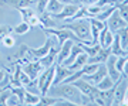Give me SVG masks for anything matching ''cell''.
<instances>
[{
    "mask_svg": "<svg viewBox=\"0 0 128 106\" xmlns=\"http://www.w3.org/2000/svg\"><path fill=\"white\" fill-rule=\"evenodd\" d=\"M47 95L63 98L66 101H68L71 105H81V92L73 83H57L48 89Z\"/></svg>",
    "mask_w": 128,
    "mask_h": 106,
    "instance_id": "obj_1",
    "label": "cell"
},
{
    "mask_svg": "<svg viewBox=\"0 0 128 106\" xmlns=\"http://www.w3.org/2000/svg\"><path fill=\"white\" fill-rule=\"evenodd\" d=\"M64 28H68L71 31L77 35L80 40H86L91 35V30H90V21H88L87 17L84 19H77V20H73L71 23L68 24H64L63 26Z\"/></svg>",
    "mask_w": 128,
    "mask_h": 106,
    "instance_id": "obj_2",
    "label": "cell"
},
{
    "mask_svg": "<svg viewBox=\"0 0 128 106\" xmlns=\"http://www.w3.org/2000/svg\"><path fill=\"white\" fill-rule=\"evenodd\" d=\"M56 64L50 65L48 68H46L44 71H41V74L37 76V85L40 89V95H47L48 89L53 86V79H54V71H56Z\"/></svg>",
    "mask_w": 128,
    "mask_h": 106,
    "instance_id": "obj_3",
    "label": "cell"
},
{
    "mask_svg": "<svg viewBox=\"0 0 128 106\" xmlns=\"http://www.w3.org/2000/svg\"><path fill=\"white\" fill-rule=\"evenodd\" d=\"M43 30V33L44 34H51V35H54L56 38H57V42H58L60 45L63 44L66 40H73L74 42H81L82 40H80V38L74 34L71 30H68V28H64V27H61L60 30H56V28H41Z\"/></svg>",
    "mask_w": 128,
    "mask_h": 106,
    "instance_id": "obj_4",
    "label": "cell"
},
{
    "mask_svg": "<svg viewBox=\"0 0 128 106\" xmlns=\"http://www.w3.org/2000/svg\"><path fill=\"white\" fill-rule=\"evenodd\" d=\"M56 41H57V38L54 35H51V34H47V38H46V42L40 47V48H30L28 47V52H30V55H33L34 58H41V57H44L46 54L50 52V50L54 47Z\"/></svg>",
    "mask_w": 128,
    "mask_h": 106,
    "instance_id": "obj_5",
    "label": "cell"
},
{
    "mask_svg": "<svg viewBox=\"0 0 128 106\" xmlns=\"http://www.w3.org/2000/svg\"><path fill=\"white\" fill-rule=\"evenodd\" d=\"M105 23H107V27L110 28L112 33H117L118 30H121V28L128 27L127 21L121 17V14L118 13V10H115L114 13L111 14L107 20H105Z\"/></svg>",
    "mask_w": 128,
    "mask_h": 106,
    "instance_id": "obj_6",
    "label": "cell"
},
{
    "mask_svg": "<svg viewBox=\"0 0 128 106\" xmlns=\"http://www.w3.org/2000/svg\"><path fill=\"white\" fill-rule=\"evenodd\" d=\"M128 89V79L125 76H121L118 82H115V91H114V99H112V105H122L124 95Z\"/></svg>",
    "mask_w": 128,
    "mask_h": 106,
    "instance_id": "obj_7",
    "label": "cell"
},
{
    "mask_svg": "<svg viewBox=\"0 0 128 106\" xmlns=\"http://www.w3.org/2000/svg\"><path fill=\"white\" fill-rule=\"evenodd\" d=\"M22 69L28 75L30 79H37V76L43 71V65L40 64V61H23Z\"/></svg>",
    "mask_w": 128,
    "mask_h": 106,
    "instance_id": "obj_8",
    "label": "cell"
},
{
    "mask_svg": "<svg viewBox=\"0 0 128 106\" xmlns=\"http://www.w3.org/2000/svg\"><path fill=\"white\" fill-rule=\"evenodd\" d=\"M115 61H117V57L112 55V54H110V55H108V58L105 60L104 64H105V67H107V74L112 78V81H114V82H118L120 79H121V76H122V74H121L118 69H117Z\"/></svg>",
    "mask_w": 128,
    "mask_h": 106,
    "instance_id": "obj_9",
    "label": "cell"
},
{
    "mask_svg": "<svg viewBox=\"0 0 128 106\" xmlns=\"http://www.w3.org/2000/svg\"><path fill=\"white\" fill-rule=\"evenodd\" d=\"M74 71L68 67H64L61 64H56V71H54V79H53V86L57 83H61L64 79H67Z\"/></svg>",
    "mask_w": 128,
    "mask_h": 106,
    "instance_id": "obj_10",
    "label": "cell"
},
{
    "mask_svg": "<svg viewBox=\"0 0 128 106\" xmlns=\"http://www.w3.org/2000/svg\"><path fill=\"white\" fill-rule=\"evenodd\" d=\"M71 83H73L74 86L77 88V89H78L81 93L94 98V91H96V86H94V85H91L90 82H87L86 79L78 78V79H76V81H73ZM92 101H94V99H92Z\"/></svg>",
    "mask_w": 128,
    "mask_h": 106,
    "instance_id": "obj_11",
    "label": "cell"
},
{
    "mask_svg": "<svg viewBox=\"0 0 128 106\" xmlns=\"http://www.w3.org/2000/svg\"><path fill=\"white\" fill-rule=\"evenodd\" d=\"M80 9V4L77 3H70V4H64V7L61 9V11L53 16V19H60V20H66L73 17L74 14L77 13V10Z\"/></svg>",
    "mask_w": 128,
    "mask_h": 106,
    "instance_id": "obj_12",
    "label": "cell"
},
{
    "mask_svg": "<svg viewBox=\"0 0 128 106\" xmlns=\"http://www.w3.org/2000/svg\"><path fill=\"white\" fill-rule=\"evenodd\" d=\"M114 40V33L105 26L102 30L100 31V37H98V44L101 45V48H110Z\"/></svg>",
    "mask_w": 128,
    "mask_h": 106,
    "instance_id": "obj_13",
    "label": "cell"
},
{
    "mask_svg": "<svg viewBox=\"0 0 128 106\" xmlns=\"http://www.w3.org/2000/svg\"><path fill=\"white\" fill-rule=\"evenodd\" d=\"M73 44L74 41L73 40H66V41L60 45V50H58V54H57V64H63L64 60L70 55L71 52V48H73Z\"/></svg>",
    "mask_w": 128,
    "mask_h": 106,
    "instance_id": "obj_14",
    "label": "cell"
},
{
    "mask_svg": "<svg viewBox=\"0 0 128 106\" xmlns=\"http://www.w3.org/2000/svg\"><path fill=\"white\" fill-rule=\"evenodd\" d=\"M36 0H0V6H9L12 9H22V7H30Z\"/></svg>",
    "mask_w": 128,
    "mask_h": 106,
    "instance_id": "obj_15",
    "label": "cell"
},
{
    "mask_svg": "<svg viewBox=\"0 0 128 106\" xmlns=\"http://www.w3.org/2000/svg\"><path fill=\"white\" fill-rule=\"evenodd\" d=\"M57 54H58V50H56L54 47H53V48L50 50V52H48V54H46L44 57L38 58L40 64L43 65V68H48L50 65L54 64L56 60H57Z\"/></svg>",
    "mask_w": 128,
    "mask_h": 106,
    "instance_id": "obj_16",
    "label": "cell"
},
{
    "mask_svg": "<svg viewBox=\"0 0 128 106\" xmlns=\"http://www.w3.org/2000/svg\"><path fill=\"white\" fill-rule=\"evenodd\" d=\"M110 50H111V54H112V55H115V57L128 55V51H127V50H124L122 47H121L120 37H118V34H117V33L114 34V40H112V44H111Z\"/></svg>",
    "mask_w": 128,
    "mask_h": 106,
    "instance_id": "obj_17",
    "label": "cell"
},
{
    "mask_svg": "<svg viewBox=\"0 0 128 106\" xmlns=\"http://www.w3.org/2000/svg\"><path fill=\"white\" fill-rule=\"evenodd\" d=\"M111 54L110 48H101L98 51V54L94 57H88V62H94V64H104L105 60L108 58V55Z\"/></svg>",
    "mask_w": 128,
    "mask_h": 106,
    "instance_id": "obj_18",
    "label": "cell"
},
{
    "mask_svg": "<svg viewBox=\"0 0 128 106\" xmlns=\"http://www.w3.org/2000/svg\"><path fill=\"white\" fill-rule=\"evenodd\" d=\"M87 62H88V54L82 51L81 54H78V57L73 61V64L68 65V68H71L73 71H78V69H81Z\"/></svg>",
    "mask_w": 128,
    "mask_h": 106,
    "instance_id": "obj_19",
    "label": "cell"
},
{
    "mask_svg": "<svg viewBox=\"0 0 128 106\" xmlns=\"http://www.w3.org/2000/svg\"><path fill=\"white\" fill-rule=\"evenodd\" d=\"M82 52V48H81V45L80 44H73V48H71V52H70V55L64 60V62L61 65H64V67H68V65H71L73 64V61L76 60L78 57V54H81Z\"/></svg>",
    "mask_w": 128,
    "mask_h": 106,
    "instance_id": "obj_20",
    "label": "cell"
},
{
    "mask_svg": "<svg viewBox=\"0 0 128 106\" xmlns=\"http://www.w3.org/2000/svg\"><path fill=\"white\" fill-rule=\"evenodd\" d=\"M63 7H64V4L60 1V0H48L47 7H46V11L48 14H51V16H54V14L60 13Z\"/></svg>",
    "mask_w": 128,
    "mask_h": 106,
    "instance_id": "obj_21",
    "label": "cell"
},
{
    "mask_svg": "<svg viewBox=\"0 0 128 106\" xmlns=\"http://www.w3.org/2000/svg\"><path fill=\"white\" fill-rule=\"evenodd\" d=\"M38 17H40L41 26H43L44 28H54V27H56V23H54L53 16H51V14H48L47 11L38 14ZM43 27H41V28H43Z\"/></svg>",
    "mask_w": 128,
    "mask_h": 106,
    "instance_id": "obj_22",
    "label": "cell"
},
{
    "mask_svg": "<svg viewBox=\"0 0 128 106\" xmlns=\"http://www.w3.org/2000/svg\"><path fill=\"white\" fill-rule=\"evenodd\" d=\"M40 96H41V95H38V93H33V92L26 91V93H24L23 105H30V106L38 105V102H40Z\"/></svg>",
    "mask_w": 128,
    "mask_h": 106,
    "instance_id": "obj_23",
    "label": "cell"
},
{
    "mask_svg": "<svg viewBox=\"0 0 128 106\" xmlns=\"http://www.w3.org/2000/svg\"><path fill=\"white\" fill-rule=\"evenodd\" d=\"M114 85H115V82L112 81V78H111L110 75L107 74L104 78L101 79L97 85H94V86H96L97 89H102V91H104V89H110V88H112Z\"/></svg>",
    "mask_w": 128,
    "mask_h": 106,
    "instance_id": "obj_24",
    "label": "cell"
},
{
    "mask_svg": "<svg viewBox=\"0 0 128 106\" xmlns=\"http://www.w3.org/2000/svg\"><path fill=\"white\" fill-rule=\"evenodd\" d=\"M32 30V26L27 21H22L20 24H17L16 27H13V33H16L17 35H24Z\"/></svg>",
    "mask_w": 128,
    "mask_h": 106,
    "instance_id": "obj_25",
    "label": "cell"
},
{
    "mask_svg": "<svg viewBox=\"0 0 128 106\" xmlns=\"http://www.w3.org/2000/svg\"><path fill=\"white\" fill-rule=\"evenodd\" d=\"M117 34H118V37H120L121 47H122L124 50L128 51V27H124V28H121V30H118Z\"/></svg>",
    "mask_w": 128,
    "mask_h": 106,
    "instance_id": "obj_26",
    "label": "cell"
},
{
    "mask_svg": "<svg viewBox=\"0 0 128 106\" xmlns=\"http://www.w3.org/2000/svg\"><path fill=\"white\" fill-rule=\"evenodd\" d=\"M18 11H20V14H22V20L23 21H27L28 23V20L32 19L33 16H36V10L32 9V7H22V9H17Z\"/></svg>",
    "mask_w": 128,
    "mask_h": 106,
    "instance_id": "obj_27",
    "label": "cell"
},
{
    "mask_svg": "<svg viewBox=\"0 0 128 106\" xmlns=\"http://www.w3.org/2000/svg\"><path fill=\"white\" fill-rule=\"evenodd\" d=\"M10 96H12V89H10V86L0 88V106L7 105V101H9Z\"/></svg>",
    "mask_w": 128,
    "mask_h": 106,
    "instance_id": "obj_28",
    "label": "cell"
},
{
    "mask_svg": "<svg viewBox=\"0 0 128 106\" xmlns=\"http://www.w3.org/2000/svg\"><path fill=\"white\" fill-rule=\"evenodd\" d=\"M0 42L3 44L4 48H13V47L16 45V38H14L12 34H7V35H4V37L2 38Z\"/></svg>",
    "mask_w": 128,
    "mask_h": 106,
    "instance_id": "obj_29",
    "label": "cell"
},
{
    "mask_svg": "<svg viewBox=\"0 0 128 106\" xmlns=\"http://www.w3.org/2000/svg\"><path fill=\"white\" fill-rule=\"evenodd\" d=\"M115 4H117L118 13L121 14V17H122L128 24V4H124V3H115Z\"/></svg>",
    "mask_w": 128,
    "mask_h": 106,
    "instance_id": "obj_30",
    "label": "cell"
},
{
    "mask_svg": "<svg viewBox=\"0 0 128 106\" xmlns=\"http://www.w3.org/2000/svg\"><path fill=\"white\" fill-rule=\"evenodd\" d=\"M128 61V55H121V57H117V61H115V65H117V69L122 74V69H124V65L125 62Z\"/></svg>",
    "mask_w": 128,
    "mask_h": 106,
    "instance_id": "obj_31",
    "label": "cell"
},
{
    "mask_svg": "<svg viewBox=\"0 0 128 106\" xmlns=\"http://www.w3.org/2000/svg\"><path fill=\"white\" fill-rule=\"evenodd\" d=\"M13 33V27H10L7 24H0V41H2V38L7 35V34H12Z\"/></svg>",
    "mask_w": 128,
    "mask_h": 106,
    "instance_id": "obj_32",
    "label": "cell"
},
{
    "mask_svg": "<svg viewBox=\"0 0 128 106\" xmlns=\"http://www.w3.org/2000/svg\"><path fill=\"white\" fill-rule=\"evenodd\" d=\"M18 81H20V83H22L23 86H26V85H27V83L30 82L32 79L28 78V75L24 72L23 69H20V72H18Z\"/></svg>",
    "mask_w": 128,
    "mask_h": 106,
    "instance_id": "obj_33",
    "label": "cell"
},
{
    "mask_svg": "<svg viewBox=\"0 0 128 106\" xmlns=\"http://www.w3.org/2000/svg\"><path fill=\"white\" fill-rule=\"evenodd\" d=\"M47 3H48V0H37V14H41L46 11Z\"/></svg>",
    "mask_w": 128,
    "mask_h": 106,
    "instance_id": "obj_34",
    "label": "cell"
},
{
    "mask_svg": "<svg viewBox=\"0 0 128 106\" xmlns=\"http://www.w3.org/2000/svg\"><path fill=\"white\" fill-rule=\"evenodd\" d=\"M28 24H30V26H32V28L33 27H43V26H41V21H40V17H38V16H33L32 19L28 20Z\"/></svg>",
    "mask_w": 128,
    "mask_h": 106,
    "instance_id": "obj_35",
    "label": "cell"
},
{
    "mask_svg": "<svg viewBox=\"0 0 128 106\" xmlns=\"http://www.w3.org/2000/svg\"><path fill=\"white\" fill-rule=\"evenodd\" d=\"M96 4H97V6H100V7H107V6L115 4V0H98Z\"/></svg>",
    "mask_w": 128,
    "mask_h": 106,
    "instance_id": "obj_36",
    "label": "cell"
},
{
    "mask_svg": "<svg viewBox=\"0 0 128 106\" xmlns=\"http://www.w3.org/2000/svg\"><path fill=\"white\" fill-rule=\"evenodd\" d=\"M78 1L84 6H92V4H96L98 0H78Z\"/></svg>",
    "mask_w": 128,
    "mask_h": 106,
    "instance_id": "obj_37",
    "label": "cell"
},
{
    "mask_svg": "<svg viewBox=\"0 0 128 106\" xmlns=\"http://www.w3.org/2000/svg\"><path fill=\"white\" fill-rule=\"evenodd\" d=\"M122 76L128 78V61L125 62V65H124V69H122Z\"/></svg>",
    "mask_w": 128,
    "mask_h": 106,
    "instance_id": "obj_38",
    "label": "cell"
},
{
    "mask_svg": "<svg viewBox=\"0 0 128 106\" xmlns=\"http://www.w3.org/2000/svg\"><path fill=\"white\" fill-rule=\"evenodd\" d=\"M7 76V72H6L4 69H0V82H3V79Z\"/></svg>",
    "mask_w": 128,
    "mask_h": 106,
    "instance_id": "obj_39",
    "label": "cell"
},
{
    "mask_svg": "<svg viewBox=\"0 0 128 106\" xmlns=\"http://www.w3.org/2000/svg\"><path fill=\"white\" fill-rule=\"evenodd\" d=\"M122 105H127V106H128V89H127V92H125V95H124V99H122Z\"/></svg>",
    "mask_w": 128,
    "mask_h": 106,
    "instance_id": "obj_40",
    "label": "cell"
},
{
    "mask_svg": "<svg viewBox=\"0 0 128 106\" xmlns=\"http://www.w3.org/2000/svg\"><path fill=\"white\" fill-rule=\"evenodd\" d=\"M63 4H70V3H76V0H60Z\"/></svg>",
    "mask_w": 128,
    "mask_h": 106,
    "instance_id": "obj_41",
    "label": "cell"
},
{
    "mask_svg": "<svg viewBox=\"0 0 128 106\" xmlns=\"http://www.w3.org/2000/svg\"><path fill=\"white\" fill-rule=\"evenodd\" d=\"M124 0H115V3H122Z\"/></svg>",
    "mask_w": 128,
    "mask_h": 106,
    "instance_id": "obj_42",
    "label": "cell"
}]
</instances>
